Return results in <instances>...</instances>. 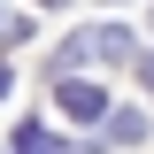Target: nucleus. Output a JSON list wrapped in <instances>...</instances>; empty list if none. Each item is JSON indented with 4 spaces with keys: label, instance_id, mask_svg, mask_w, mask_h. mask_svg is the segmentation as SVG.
Returning a JSON list of instances; mask_svg holds the SVG:
<instances>
[{
    "label": "nucleus",
    "instance_id": "obj_4",
    "mask_svg": "<svg viewBox=\"0 0 154 154\" xmlns=\"http://www.w3.org/2000/svg\"><path fill=\"white\" fill-rule=\"evenodd\" d=\"M16 154H62V139L46 131V123H23V131H16Z\"/></svg>",
    "mask_w": 154,
    "mask_h": 154
},
{
    "label": "nucleus",
    "instance_id": "obj_2",
    "mask_svg": "<svg viewBox=\"0 0 154 154\" xmlns=\"http://www.w3.org/2000/svg\"><path fill=\"white\" fill-rule=\"evenodd\" d=\"M54 108L77 116V123H100V116H108V93L85 85V77H54Z\"/></svg>",
    "mask_w": 154,
    "mask_h": 154
},
{
    "label": "nucleus",
    "instance_id": "obj_8",
    "mask_svg": "<svg viewBox=\"0 0 154 154\" xmlns=\"http://www.w3.org/2000/svg\"><path fill=\"white\" fill-rule=\"evenodd\" d=\"M146 85H154V54H146Z\"/></svg>",
    "mask_w": 154,
    "mask_h": 154
},
{
    "label": "nucleus",
    "instance_id": "obj_5",
    "mask_svg": "<svg viewBox=\"0 0 154 154\" xmlns=\"http://www.w3.org/2000/svg\"><path fill=\"white\" fill-rule=\"evenodd\" d=\"M16 38H31V16H0V46H16Z\"/></svg>",
    "mask_w": 154,
    "mask_h": 154
},
{
    "label": "nucleus",
    "instance_id": "obj_1",
    "mask_svg": "<svg viewBox=\"0 0 154 154\" xmlns=\"http://www.w3.org/2000/svg\"><path fill=\"white\" fill-rule=\"evenodd\" d=\"M131 54H139V38L123 31V23H85V31H69L54 46V77L85 69V62H131Z\"/></svg>",
    "mask_w": 154,
    "mask_h": 154
},
{
    "label": "nucleus",
    "instance_id": "obj_7",
    "mask_svg": "<svg viewBox=\"0 0 154 154\" xmlns=\"http://www.w3.org/2000/svg\"><path fill=\"white\" fill-rule=\"evenodd\" d=\"M38 8H69V0H38Z\"/></svg>",
    "mask_w": 154,
    "mask_h": 154
},
{
    "label": "nucleus",
    "instance_id": "obj_3",
    "mask_svg": "<svg viewBox=\"0 0 154 154\" xmlns=\"http://www.w3.org/2000/svg\"><path fill=\"white\" fill-rule=\"evenodd\" d=\"M100 123H108V139H116V146H131V139H146V116H139V108H108Z\"/></svg>",
    "mask_w": 154,
    "mask_h": 154
},
{
    "label": "nucleus",
    "instance_id": "obj_6",
    "mask_svg": "<svg viewBox=\"0 0 154 154\" xmlns=\"http://www.w3.org/2000/svg\"><path fill=\"white\" fill-rule=\"evenodd\" d=\"M8 93H16V69H8V62H0V100H8Z\"/></svg>",
    "mask_w": 154,
    "mask_h": 154
}]
</instances>
